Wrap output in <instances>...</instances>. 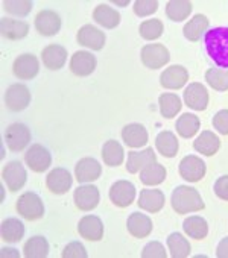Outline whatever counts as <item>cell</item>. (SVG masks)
<instances>
[{
    "mask_svg": "<svg viewBox=\"0 0 228 258\" xmlns=\"http://www.w3.org/2000/svg\"><path fill=\"white\" fill-rule=\"evenodd\" d=\"M204 46L210 59L219 69H228V26H217L207 31Z\"/></svg>",
    "mask_w": 228,
    "mask_h": 258,
    "instance_id": "1",
    "label": "cell"
},
{
    "mask_svg": "<svg viewBox=\"0 0 228 258\" xmlns=\"http://www.w3.org/2000/svg\"><path fill=\"white\" fill-rule=\"evenodd\" d=\"M172 210L177 214H190L198 213L205 208V204L199 191L192 185H178L174 188L170 196Z\"/></svg>",
    "mask_w": 228,
    "mask_h": 258,
    "instance_id": "2",
    "label": "cell"
},
{
    "mask_svg": "<svg viewBox=\"0 0 228 258\" xmlns=\"http://www.w3.org/2000/svg\"><path fill=\"white\" fill-rule=\"evenodd\" d=\"M17 213L28 222H35L44 217L46 207L40 195L35 191H25L16 202Z\"/></svg>",
    "mask_w": 228,
    "mask_h": 258,
    "instance_id": "3",
    "label": "cell"
},
{
    "mask_svg": "<svg viewBox=\"0 0 228 258\" xmlns=\"http://www.w3.org/2000/svg\"><path fill=\"white\" fill-rule=\"evenodd\" d=\"M31 140H32L31 129L20 121L11 123L4 133V143L14 154L25 151L31 145Z\"/></svg>",
    "mask_w": 228,
    "mask_h": 258,
    "instance_id": "4",
    "label": "cell"
},
{
    "mask_svg": "<svg viewBox=\"0 0 228 258\" xmlns=\"http://www.w3.org/2000/svg\"><path fill=\"white\" fill-rule=\"evenodd\" d=\"M140 59L142 64L149 70H158L169 64L170 61V52L169 49L161 43H152L145 44L140 50Z\"/></svg>",
    "mask_w": 228,
    "mask_h": 258,
    "instance_id": "5",
    "label": "cell"
},
{
    "mask_svg": "<svg viewBox=\"0 0 228 258\" xmlns=\"http://www.w3.org/2000/svg\"><path fill=\"white\" fill-rule=\"evenodd\" d=\"M137 196V188L136 185L128 181V179H119L109 187L108 198L111 204L118 208H128Z\"/></svg>",
    "mask_w": 228,
    "mask_h": 258,
    "instance_id": "6",
    "label": "cell"
},
{
    "mask_svg": "<svg viewBox=\"0 0 228 258\" xmlns=\"http://www.w3.org/2000/svg\"><path fill=\"white\" fill-rule=\"evenodd\" d=\"M32 100V94L31 90L25 85V84H13L7 88L5 96H4V102L5 106L11 111V112H22L25 111Z\"/></svg>",
    "mask_w": 228,
    "mask_h": 258,
    "instance_id": "7",
    "label": "cell"
},
{
    "mask_svg": "<svg viewBox=\"0 0 228 258\" xmlns=\"http://www.w3.org/2000/svg\"><path fill=\"white\" fill-rule=\"evenodd\" d=\"M25 164L35 173H44L52 166V154L46 146L34 143L25 152Z\"/></svg>",
    "mask_w": 228,
    "mask_h": 258,
    "instance_id": "8",
    "label": "cell"
},
{
    "mask_svg": "<svg viewBox=\"0 0 228 258\" xmlns=\"http://www.w3.org/2000/svg\"><path fill=\"white\" fill-rule=\"evenodd\" d=\"M178 173L184 181L195 184V182H199L205 176L207 164L198 155H186L178 164Z\"/></svg>",
    "mask_w": 228,
    "mask_h": 258,
    "instance_id": "9",
    "label": "cell"
},
{
    "mask_svg": "<svg viewBox=\"0 0 228 258\" xmlns=\"http://www.w3.org/2000/svg\"><path fill=\"white\" fill-rule=\"evenodd\" d=\"M2 181L11 193H17L25 187L28 181V172L20 161H10L2 169Z\"/></svg>",
    "mask_w": 228,
    "mask_h": 258,
    "instance_id": "10",
    "label": "cell"
},
{
    "mask_svg": "<svg viewBox=\"0 0 228 258\" xmlns=\"http://www.w3.org/2000/svg\"><path fill=\"white\" fill-rule=\"evenodd\" d=\"M210 102L208 90L201 82H192L183 93V103L193 111H205Z\"/></svg>",
    "mask_w": 228,
    "mask_h": 258,
    "instance_id": "11",
    "label": "cell"
},
{
    "mask_svg": "<svg viewBox=\"0 0 228 258\" xmlns=\"http://www.w3.org/2000/svg\"><path fill=\"white\" fill-rule=\"evenodd\" d=\"M73 185V176L66 167H55L46 176V187L52 195L63 196L70 191Z\"/></svg>",
    "mask_w": 228,
    "mask_h": 258,
    "instance_id": "12",
    "label": "cell"
},
{
    "mask_svg": "<svg viewBox=\"0 0 228 258\" xmlns=\"http://www.w3.org/2000/svg\"><path fill=\"white\" fill-rule=\"evenodd\" d=\"M73 202L79 211H93L100 202V191L93 184H81L73 191Z\"/></svg>",
    "mask_w": 228,
    "mask_h": 258,
    "instance_id": "13",
    "label": "cell"
},
{
    "mask_svg": "<svg viewBox=\"0 0 228 258\" xmlns=\"http://www.w3.org/2000/svg\"><path fill=\"white\" fill-rule=\"evenodd\" d=\"M76 41L82 47L99 52L105 47L106 35L102 29L96 28L94 25H84L82 28H79L76 34Z\"/></svg>",
    "mask_w": 228,
    "mask_h": 258,
    "instance_id": "14",
    "label": "cell"
},
{
    "mask_svg": "<svg viewBox=\"0 0 228 258\" xmlns=\"http://www.w3.org/2000/svg\"><path fill=\"white\" fill-rule=\"evenodd\" d=\"M13 73L20 81H32L40 73V61L34 53H22L13 62Z\"/></svg>",
    "mask_w": 228,
    "mask_h": 258,
    "instance_id": "15",
    "label": "cell"
},
{
    "mask_svg": "<svg viewBox=\"0 0 228 258\" xmlns=\"http://www.w3.org/2000/svg\"><path fill=\"white\" fill-rule=\"evenodd\" d=\"M35 29L43 37H55L63 26V20L53 10H41L35 16Z\"/></svg>",
    "mask_w": 228,
    "mask_h": 258,
    "instance_id": "16",
    "label": "cell"
},
{
    "mask_svg": "<svg viewBox=\"0 0 228 258\" xmlns=\"http://www.w3.org/2000/svg\"><path fill=\"white\" fill-rule=\"evenodd\" d=\"M96 67H97V58L94 56V53L88 50H78L70 58L69 69L75 76L87 78L94 73Z\"/></svg>",
    "mask_w": 228,
    "mask_h": 258,
    "instance_id": "17",
    "label": "cell"
},
{
    "mask_svg": "<svg viewBox=\"0 0 228 258\" xmlns=\"http://www.w3.org/2000/svg\"><path fill=\"white\" fill-rule=\"evenodd\" d=\"M100 175H102V166L93 157L81 158L75 166V179L79 184H91L97 181Z\"/></svg>",
    "mask_w": 228,
    "mask_h": 258,
    "instance_id": "18",
    "label": "cell"
},
{
    "mask_svg": "<svg viewBox=\"0 0 228 258\" xmlns=\"http://www.w3.org/2000/svg\"><path fill=\"white\" fill-rule=\"evenodd\" d=\"M189 82V72L184 66L174 64L160 75V85L164 90H181Z\"/></svg>",
    "mask_w": 228,
    "mask_h": 258,
    "instance_id": "19",
    "label": "cell"
},
{
    "mask_svg": "<svg viewBox=\"0 0 228 258\" xmlns=\"http://www.w3.org/2000/svg\"><path fill=\"white\" fill-rule=\"evenodd\" d=\"M122 142L130 149L145 148L149 142V134L145 124L142 123H128L122 127Z\"/></svg>",
    "mask_w": 228,
    "mask_h": 258,
    "instance_id": "20",
    "label": "cell"
},
{
    "mask_svg": "<svg viewBox=\"0 0 228 258\" xmlns=\"http://www.w3.org/2000/svg\"><path fill=\"white\" fill-rule=\"evenodd\" d=\"M78 234L88 241H100L105 234L103 222L99 216L87 214L78 222Z\"/></svg>",
    "mask_w": 228,
    "mask_h": 258,
    "instance_id": "21",
    "label": "cell"
},
{
    "mask_svg": "<svg viewBox=\"0 0 228 258\" xmlns=\"http://www.w3.org/2000/svg\"><path fill=\"white\" fill-rule=\"evenodd\" d=\"M67 56H69L67 49L56 43L49 44L41 50V61H43L44 67L52 72L61 70L67 62Z\"/></svg>",
    "mask_w": 228,
    "mask_h": 258,
    "instance_id": "22",
    "label": "cell"
},
{
    "mask_svg": "<svg viewBox=\"0 0 228 258\" xmlns=\"http://www.w3.org/2000/svg\"><path fill=\"white\" fill-rule=\"evenodd\" d=\"M164 204H166V196L158 188H143L137 201L139 208L151 214L160 213L164 208Z\"/></svg>",
    "mask_w": 228,
    "mask_h": 258,
    "instance_id": "23",
    "label": "cell"
},
{
    "mask_svg": "<svg viewBox=\"0 0 228 258\" xmlns=\"http://www.w3.org/2000/svg\"><path fill=\"white\" fill-rule=\"evenodd\" d=\"M127 229L134 238H146L151 235L154 229V223L149 216L140 211H134L127 219Z\"/></svg>",
    "mask_w": 228,
    "mask_h": 258,
    "instance_id": "24",
    "label": "cell"
},
{
    "mask_svg": "<svg viewBox=\"0 0 228 258\" xmlns=\"http://www.w3.org/2000/svg\"><path fill=\"white\" fill-rule=\"evenodd\" d=\"M157 161V154L152 148H145L143 151H133L127 158V172L131 175L140 173L145 167Z\"/></svg>",
    "mask_w": 228,
    "mask_h": 258,
    "instance_id": "25",
    "label": "cell"
},
{
    "mask_svg": "<svg viewBox=\"0 0 228 258\" xmlns=\"http://www.w3.org/2000/svg\"><path fill=\"white\" fill-rule=\"evenodd\" d=\"M93 20H94V23H97L99 26H102L105 29H116L122 22V16L111 5L100 4L93 11Z\"/></svg>",
    "mask_w": 228,
    "mask_h": 258,
    "instance_id": "26",
    "label": "cell"
},
{
    "mask_svg": "<svg viewBox=\"0 0 228 258\" xmlns=\"http://www.w3.org/2000/svg\"><path fill=\"white\" fill-rule=\"evenodd\" d=\"M0 32L2 37L10 41H19L28 37L29 34V25L23 20H16L10 17L0 19Z\"/></svg>",
    "mask_w": 228,
    "mask_h": 258,
    "instance_id": "27",
    "label": "cell"
},
{
    "mask_svg": "<svg viewBox=\"0 0 228 258\" xmlns=\"http://www.w3.org/2000/svg\"><path fill=\"white\" fill-rule=\"evenodd\" d=\"M210 29V20L204 14H195L183 28V35L192 43H198Z\"/></svg>",
    "mask_w": 228,
    "mask_h": 258,
    "instance_id": "28",
    "label": "cell"
},
{
    "mask_svg": "<svg viewBox=\"0 0 228 258\" xmlns=\"http://www.w3.org/2000/svg\"><path fill=\"white\" fill-rule=\"evenodd\" d=\"M193 149L204 155V157H213L219 152L220 149V139L216 136V133L213 131H202L193 142Z\"/></svg>",
    "mask_w": 228,
    "mask_h": 258,
    "instance_id": "29",
    "label": "cell"
},
{
    "mask_svg": "<svg viewBox=\"0 0 228 258\" xmlns=\"http://www.w3.org/2000/svg\"><path fill=\"white\" fill-rule=\"evenodd\" d=\"M155 149L164 158H175L180 152L178 137L172 131H161L155 137Z\"/></svg>",
    "mask_w": 228,
    "mask_h": 258,
    "instance_id": "30",
    "label": "cell"
},
{
    "mask_svg": "<svg viewBox=\"0 0 228 258\" xmlns=\"http://www.w3.org/2000/svg\"><path fill=\"white\" fill-rule=\"evenodd\" d=\"M102 161L108 167H119L125 161V149L118 140H108L102 146Z\"/></svg>",
    "mask_w": 228,
    "mask_h": 258,
    "instance_id": "31",
    "label": "cell"
},
{
    "mask_svg": "<svg viewBox=\"0 0 228 258\" xmlns=\"http://www.w3.org/2000/svg\"><path fill=\"white\" fill-rule=\"evenodd\" d=\"M175 129L181 139H192L199 133L201 120L193 112H183L175 121Z\"/></svg>",
    "mask_w": 228,
    "mask_h": 258,
    "instance_id": "32",
    "label": "cell"
},
{
    "mask_svg": "<svg viewBox=\"0 0 228 258\" xmlns=\"http://www.w3.org/2000/svg\"><path fill=\"white\" fill-rule=\"evenodd\" d=\"M25 223L17 217H8L0 226V237L5 243H17L25 235Z\"/></svg>",
    "mask_w": 228,
    "mask_h": 258,
    "instance_id": "33",
    "label": "cell"
},
{
    "mask_svg": "<svg viewBox=\"0 0 228 258\" xmlns=\"http://www.w3.org/2000/svg\"><path fill=\"white\" fill-rule=\"evenodd\" d=\"M158 108H160L161 117L170 120V118H175L181 112L183 100L175 93H161L158 96Z\"/></svg>",
    "mask_w": 228,
    "mask_h": 258,
    "instance_id": "34",
    "label": "cell"
},
{
    "mask_svg": "<svg viewBox=\"0 0 228 258\" xmlns=\"http://www.w3.org/2000/svg\"><path fill=\"white\" fill-rule=\"evenodd\" d=\"M183 231L193 240H204L208 235V223L202 216H189L183 222Z\"/></svg>",
    "mask_w": 228,
    "mask_h": 258,
    "instance_id": "35",
    "label": "cell"
},
{
    "mask_svg": "<svg viewBox=\"0 0 228 258\" xmlns=\"http://www.w3.org/2000/svg\"><path fill=\"white\" fill-rule=\"evenodd\" d=\"M193 4L189 0H170L166 5V17L174 23H181L187 20L192 14Z\"/></svg>",
    "mask_w": 228,
    "mask_h": 258,
    "instance_id": "36",
    "label": "cell"
},
{
    "mask_svg": "<svg viewBox=\"0 0 228 258\" xmlns=\"http://www.w3.org/2000/svg\"><path fill=\"white\" fill-rule=\"evenodd\" d=\"M50 246L44 235H32L23 244V255L26 258H46Z\"/></svg>",
    "mask_w": 228,
    "mask_h": 258,
    "instance_id": "37",
    "label": "cell"
},
{
    "mask_svg": "<svg viewBox=\"0 0 228 258\" xmlns=\"http://www.w3.org/2000/svg\"><path fill=\"white\" fill-rule=\"evenodd\" d=\"M166 176H167L166 167L158 161H155L140 172V182L146 187H157L166 181Z\"/></svg>",
    "mask_w": 228,
    "mask_h": 258,
    "instance_id": "38",
    "label": "cell"
},
{
    "mask_svg": "<svg viewBox=\"0 0 228 258\" xmlns=\"http://www.w3.org/2000/svg\"><path fill=\"white\" fill-rule=\"evenodd\" d=\"M167 249L172 258H187L192 252V244L181 232H170L167 235Z\"/></svg>",
    "mask_w": 228,
    "mask_h": 258,
    "instance_id": "39",
    "label": "cell"
},
{
    "mask_svg": "<svg viewBox=\"0 0 228 258\" xmlns=\"http://www.w3.org/2000/svg\"><path fill=\"white\" fill-rule=\"evenodd\" d=\"M205 82L210 88L223 93L228 91V70L210 67L205 72Z\"/></svg>",
    "mask_w": 228,
    "mask_h": 258,
    "instance_id": "40",
    "label": "cell"
},
{
    "mask_svg": "<svg viewBox=\"0 0 228 258\" xmlns=\"http://www.w3.org/2000/svg\"><path fill=\"white\" fill-rule=\"evenodd\" d=\"M164 32V25L158 19H149L140 23L139 26V35L146 41H155L158 40Z\"/></svg>",
    "mask_w": 228,
    "mask_h": 258,
    "instance_id": "41",
    "label": "cell"
},
{
    "mask_svg": "<svg viewBox=\"0 0 228 258\" xmlns=\"http://www.w3.org/2000/svg\"><path fill=\"white\" fill-rule=\"evenodd\" d=\"M2 7L8 14L23 19L31 14L32 8H34V2H31V0H10V2L5 0Z\"/></svg>",
    "mask_w": 228,
    "mask_h": 258,
    "instance_id": "42",
    "label": "cell"
},
{
    "mask_svg": "<svg viewBox=\"0 0 228 258\" xmlns=\"http://www.w3.org/2000/svg\"><path fill=\"white\" fill-rule=\"evenodd\" d=\"M160 4L157 0H136L133 4V11L137 17H149L158 11Z\"/></svg>",
    "mask_w": 228,
    "mask_h": 258,
    "instance_id": "43",
    "label": "cell"
},
{
    "mask_svg": "<svg viewBox=\"0 0 228 258\" xmlns=\"http://www.w3.org/2000/svg\"><path fill=\"white\" fill-rule=\"evenodd\" d=\"M61 256L63 258H87L88 252L81 241L75 240V241H70L66 244V247L61 252Z\"/></svg>",
    "mask_w": 228,
    "mask_h": 258,
    "instance_id": "44",
    "label": "cell"
},
{
    "mask_svg": "<svg viewBox=\"0 0 228 258\" xmlns=\"http://www.w3.org/2000/svg\"><path fill=\"white\" fill-rule=\"evenodd\" d=\"M140 256H142V258H166V256H167V250H166V247L163 246V243L154 240V241H149V243L143 247Z\"/></svg>",
    "mask_w": 228,
    "mask_h": 258,
    "instance_id": "45",
    "label": "cell"
},
{
    "mask_svg": "<svg viewBox=\"0 0 228 258\" xmlns=\"http://www.w3.org/2000/svg\"><path fill=\"white\" fill-rule=\"evenodd\" d=\"M211 124L216 129V133L220 136H228V109H220L217 111L213 118H211Z\"/></svg>",
    "mask_w": 228,
    "mask_h": 258,
    "instance_id": "46",
    "label": "cell"
},
{
    "mask_svg": "<svg viewBox=\"0 0 228 258\" xmlns=\"http://www.w3.org/2000/svg\"><path fill=\"white\" fill-rule=\"evenodd\" d=\"M213 191L216 198H219L223 202H228V175H222L214 181Z\"/></svg>",
    "mask_w": 228,
    "mask_h": 258,
    "instance_id": "47",
    "label": "cell"
},
{
    "mask_svg": "<svg viewBox=\"0 0 228 258\" xmlns=\"http://www.w3.org/2000/svg\"><path fill=\"white\" fill-rule=\"evenodd\" d=\"M216 256L217 258H228V237L220 238L216 247Z\"/></svg>",
    "mask_w": 228,
    "mask_h": 258,
    "instance_id": "48",
    "label": "cell"
},
{
    "mask_svg": "<svg viewBox=\"0 0 228 258\" xmlns=\"http://www.w3.org/2000/svg\"><path fill=\"white\" fill-rule=\"evenodd\" d=\"M0 255H2L4 258H19L20 256V252L19 249L16 247H11V246H4L2 249H0Z\"/></svg>",
    "mask_w": 228,
    "mask_h": 258,
    "instance_id": "49",
    "label": "cell"
},
{
    "mask_svg": "<svg viewBox=\"0 0 228 258\" xmlns=\"http://www.w3.org/2000/svg\"><path fill=\"white\" fill-rule=\"evenodd\" d=\"M130 0H125V2H122V0H112L111 2V5H114V7H119V8H127V7H130Z\"/></svg>",
    "mask_w": 228,
    "mask_h": 258,
    "instance_id": "50",
    "label": "cell"
},
{
    "mask_svg": "<svg viewBox=\"0 0 228 258\" xmlns=\"http://www.w3.org/2000/svg\"><path fill=\"white\" fill-rule=\"evenodd\" d=\"M5 196H7V185L2 182V185H0V202H5Z\"/></svg>",
    "mask_w": 228,
    "mask_h": 258,
    "instance_id": "51",
    "label": "cell"
},
{
    "mask_svg": "<svg viewBox=\"0 0 228 258\" xmlns=\"http://www.w3.org/2000/svg\"><path fill=\"white\" fill-rule=\"evenodd\" d=\"M5 146H7V145H5V143H2V154H0V158H2V160H4V158H5V155H7V149H5Z\"/></svg>",
    "mask_w": 228,
    "mask_h": 258,
    "instance_id": "52",
    "label": "cell"
}]
</instances>
